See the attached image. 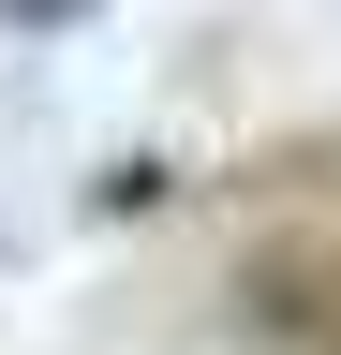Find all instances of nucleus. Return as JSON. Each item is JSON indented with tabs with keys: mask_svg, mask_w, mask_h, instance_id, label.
<instances>
[{
	"mask_svg": "<svg viewBox=\"0 0 341 355\" xmlns=\"http://www.w3.org/2000/svg\"><path fill=\"white\" fill-rule=\"evenodd\" d=\"M238 311H252V340H282V355H341V252L238 266Z\"/></svg>",
	"mask_w": 341,
	"mask_h": 355,
	"instance_id": "1",
	"label": "nucleus"
},
{
	"mask_svg": "<svg viewBox=\"0 0 341 355\" xmlns=\"http://www.w3.org/2000/svg\"><path fill=\"white\" fill-rule=\"evenodd\" d=\"M163 193H178L163 163H104V178H90V207H104V222H134V207H163Z\"/></svg>",
	"mask_w": 341,
	"mask_h": 355,
	"instance_id": "2",
	"label": "nucleus"
},
{
	"mask_svg": "<svg viewBox=\"0 0 341 355\" xmlns=\"http://www.w3.org/2000/svg\"><path fill=\"white\" fill-rule=\"evenodd\" d=\"M0 15H15V30H60V15H90V0H0Z\"/></svg>",
	"mask_w": 341,
	"mask_h": 355,
	"instance_id": "3",
	"label": "nucleus"
}]
</instances>
